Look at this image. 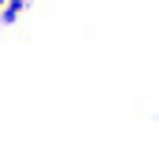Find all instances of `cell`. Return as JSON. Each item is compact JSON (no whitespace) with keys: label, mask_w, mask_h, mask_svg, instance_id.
<instances>
[{"label":"cell","mask_w":159,"mask_h":159,"mask_svg":"<svg viewBox=\"0 0 159 159\" xmlns=\"http://www.w3.org/2000/svg\"><path fill=\"white\" fill-rule=\"evenodd\" d=\"M22 7H26V0H4V4H0V19H7V22H11V19H19V15H22Z\"/></svg>","instance_id":"cell-1"},{"label":"cell","mask_w":159,"mask_h":159,"mask_svg":"<svg viewBox=\"0 0 159 159\" xmlns=\"http://www.w3.org/2000/svg\"><path fill=\"white\" fill-rule=\"evenodd\" d=\"M0 4H4V0H0Z\"/></svg>","instance_id":"cell-2"}]
</instances>
